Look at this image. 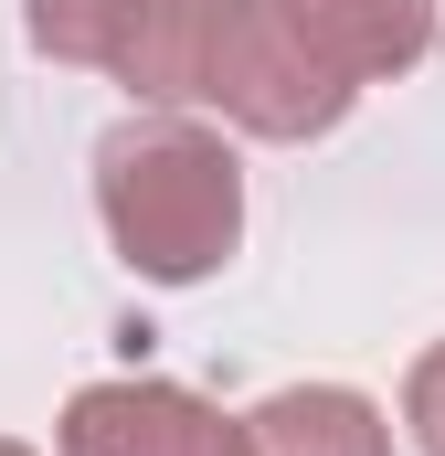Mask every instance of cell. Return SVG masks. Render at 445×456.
I'll use <instances>...</instances> for the list:
<instances>
[{"label":"cell","mask_w":445,"mask_h":456,"mask_svg":"<svg viewBox=\"0 0 445 456\" xmlns=\"http://www.w3.org/2000/svg\"><path fill=\"white\" fill-rule=\"evenodd\" d=\"M96 213H107V244L149 287H202L244 244V170L213 127L149 107L96 138Z\"/></svg>","instance_id":"cell-2"},{"label":"cell","mask_w":445,"mask_h":456,"mask_svg":"<svg viewBox=\"0 0 445 456\" xmlns=\"http://www.w3.org/2000/svg\"><path fill=\"white\" fill-rule=\"evenodd\" d=\"M0 456H32V446H11V436H0Z\"/></svg>","instance_id":"cell-7"},{"label":"cell","mask_w":445,"mask_h":456,"mask_svg":"<svg viewBox=\"0 0 445 456\" xmlns=\"http://www.w3.org/2000/svg\"><path fill=\"white\" fill-rule=\"evenodd\" d=\"M32 53L96 64L149 107H222L244 138H329L360 86L297 43L276 0H21Z\"/></svg>","instance_id":"cell-1"},{"label":"cell","mask_w":445,"mask_h":456,"mask_svg":"<svg viewBox=\"0 0 445 456\" xmlns=\"http://www.w3.org/2000/svg\"><path fill=\"white\" fill-rule=\"evenodd\" d=\"M403 425H414V446L445 456V340L414 361V382H403Z\"/></svg>","instance_id":"cell-6"},{"label":"cell","mask_w":445,"mask_h":456,"mask_svg":"<svg viewBox=\"0 0 445 456\" xmlns=\"http://www.w3.org/2000/svg\"><path fill=\"white\" fill-rule=\"evenodd\" d=\"M53 446L64 456H255V436H244L222 403H202V393L127 371V382H85V393L64 403Z\"/></svg>","instance_id":"cell-3"},{"label":"cell","mask_w":445,"mask_h":456,"mask_svg":"<svg viewBox=\"0 0 445 456\" xmlns=\"http://www.w3.org/2000/svg\"><path fill=\"white\" fill-rule=\"evenodd\" d=\"M276 11L339 86H382L435 53V0H276Z\"/></svg>","instance_id":"cell-4"},{"label":"cell","mask_w":445,"mask_h":456,"mask_svg":"<svg viewBox=\"0 0 445 456\" xmlns=\"http://www.w3.org/2000/svg\"><path fill=\"white\" fill-rule=\"evenodd\" d=\"M244 436H255V456H392V425L350 382H297V393L255 403Z\"/></svg>","instance_id":"cell-5"}]
</instances>
